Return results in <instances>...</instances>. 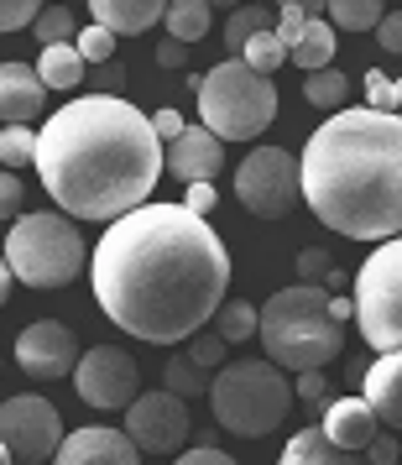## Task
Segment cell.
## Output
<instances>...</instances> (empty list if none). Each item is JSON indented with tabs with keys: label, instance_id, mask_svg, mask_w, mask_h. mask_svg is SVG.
<instances>
[{
	"label": "cell",
	"instance_id": "cell-16",
	"mask_svg": "<svg viewBox=\"0 0 402 465\" xmlns=\"http://www.w3.org/2000/svg\"><path fill=\"white\" fill-rule=\"evenodd\" d=\"M47 105V84L37 68L26 64H0V121L5 126H32Z\"/></svg>",
	"mask_w": 402,
	"mask_h": 465
},
{
	"label": "cell",
	"instance_id": "cell-22",
	"mask_svg": "<svg viewBox=\"0 0 402 465\" xmlns=\"http://www.w3.org/2000/svg\"><path fill=\"white\" fill-rule=\"evenodd\" d=\"M210 0H168L162 11V32L172 43H204L210 37Z\"/></svg>",
	"mask_w": 402,
	"mask_h": 465
},
{
	"label": "cell",
	"instance_id": "cell-36",
	"mask_svg": "<svg viewBox=\"0 0 402 465\" xmlns=\"http://www.w3.org/2000/svg\"><path fill=\"white\" fill-rule=\"evenodd\" d=\"M43 0H0V32H22V26L37 22Z\"/></svg>",
	"mask_w": 402,
	"mask_h": 465
},
{
	"label": "cell",
	"instance_id": "cell-17",
	"mask_svg": "<svg viewBox=\"0 0 402 465\" xmlns=\"http://www.w3.org/2000/svg\"><path fill=\"white\" fill-rule=\"evenodd\" d=\"M324 434H329V444H339V450H366V444L381 434L377 413H371V402L366 398H329L324 402V423H319Z\"/></svg>",
	"mask_w": 402,
	"mask_h": 465
},
{
	"label": "cell",
	"instance_id": "cell-35",
	"mask_svg": "<svg viewBox=\"0 0 402 465\" xmlns=\"http://www.w3.org/2000/svg\"><path fill=\"white\" fill-rule=\"evenodd\" d=\"M225 351H230V340L220 335V330H210V335H204V330H199V335L189 340V356L199 361V366H204V371H214V366H225Z\"/></svg>",
	"mask_w": 402,
	"mask_h": 465
},
{
	"label": "cell",
	"instance_id": "cell-24",
	"mask_svg": "<svg viewBox=\"0 0 402 465\" xmlns=\"http://www.w3.org/2000/svg\"><path fill=\"white\" fill-rule=\"evenodd\" d=\"M303 100L314 110H345L350 105V79H345L339 68H314V74L303 79Z\"/></svg>",
	"mask_w": 402,
	"mask_h": 465
},
{
	"label": "cell",
	"instance_id": "cell-29",
	"mask_svg": "<svg viewBox=\"0 0 402 465\" xmlns=\"http://www.w3.org/2000/svg\"><path fill=\"white\" fill-rule=\"evenodd\" d=\"M32 32H37L43 47H58V43H74V37H79V22H74V11H64V5H43L37 22H32Z\"/></svg>",
	"mask_w": 402,
	"mask_h": 465
},
{
	"label": "cell",
	"instance_id": "cell-20",
	"mask_svg": "<svg viewBox=\"0 0 402 465\" xmlns=\"http://www.w3.org/2000/svg\"><path fill=\"white\" fill-rule=\"evenodd\" d=\"M168 0H89V16L94 26H105L115 37H142L152 26L162 22Z\"/></svg>",
	"mask_w": 402,
	"mask_h": 465
},
{
	"label": "cell",
	"instance_id": "cell-46",
	"mask_svg": "<svg viewBox=\"0 0 402 465\" xmlns=\"http://www.w3.org/2000/svg\"><path fill=\"white\" fill-rule=\"evenodd\" d=\"M277 5H293L303 16H324V11H329V0H277Z\"/></svg>",
	"mask_w": 402,
	"mask_h": 465
},
{
	"label": "cell",
	"instance_id": "cell-3",
	"mask_svg": "<svg viewBox=\"0 0 402 465\" xmlns=\"http://www.w3.org/2000/svg\"><path fill=\"white\" fill-rule=\"evenodd\" d=\"M298 189L319 225L345 241L402 235V115L335 110L298 152Z\"/></svg>",
	"mask_w": 402,
	"mask_h": 465
},
{
	"label": "cell",
	"instance_id": "cell-7",
	"mask_svg": "<svg viewBox=\"0 0 402 465\" xmlns=\"http://www.w3.org/2000/svg\"><path fill=\"white\" fill-rule=\"evenodd\" d=\"M0 256H5V267H11L16 282L43 288V293L68 288L89 262L79 225H74L68 214H43V210L11 220V235H5V252Z\"/></svg>",
	"mask_w": 402,
	"mask_h": 465
},
{
	"label": "cell",
	"instance_id": "cell-38",
	"mask_svg": "<svg viewBox=\"0 0 402 465\" xmlns=\"http://www.w3.org/2000/svg\"><path fill=\"white\" fill-rule=\"evenodd\" d=\"M293 398L298 402H324L329 398V377H324V371H298L293 377Z\"/></svg>",
	"mask_w": 402,
	"mask_h": 465
},
{
	"label": "cell",
	"instance_id": "cell-34",
	"mask_svg": "<svg viewBox=\"0 0 402 465\" xmlns=\"http://www.w3.org/2000/svg\"><path fill=\"white\" fill-rule=\"evenodd\" d=\"M335 267H339V262L324 252V246H303V252H298V277H303V282H319V288H329Z\"/></svg>",
	"mask_w": 402,
	"mask_h": 465
},
{
	"label": "cell",
	"instance_id": "cell-30",
	"mask_svg": "<svg viewBox=\"0 0 402 465\" xmlns=\"http://www.w3.org/2000/svg\"><path fill=\"white\" fill-rule=\"evenodd\" d=\"M360 89H366V105L371 110H392V115H402V79H387L381 68H366Z\"/></svg>",
	"mask_w": 402,
	"mask_h": 465
},
{
	"label": "cell",
	"instance_id": "cell-21",
	"mask_svg": "<svg viewBox=\"0 0 402 465\" xmlns=\"http://www.w3.org/2000/svg\"><path fill=\"white\" fill-rule=\"evenodd\" d=\"M335 47H339V37H335V26H329V16H309L303 37H298V47L288 53V58H293L303 74H314V68L335 64Z\"/></svg>",
	"mask_w": 402,
	"mask_h": 465
},
{
	"label": "cell",
	"instance_id": "cell-40",
	"mask_svg": "<svg viewBox=\"0 0 402 465\" xmlns=\"http://www.w3.org/2000/svg\"><path fill=\"white\" fill-rule=\"evenodd\" d=\"M89 84H94V94H121V89H126V68L94 64V68H89Z\"/></svg>",
	"mask_w": 402,
	"mask_h": 465
},
{
	"label": "cell",
	"instance_id": "cell-15",
	"mask_svg": "<svg viewBox=\"0 0 402 465\" xmlns=\"http://www.w3.org/2000/svg\"><path fill=\"white\" fill-rule=\"evenodd\" d=\"M53 465H142V450L131 444L126 429H105V423H89L64 434Z\"/></svg>",
	"mask_w": 402,
	"mask_h": 465
},
{
	"label": "cell",
	"instance_id": "cell-11",
	"mask_svg": "<svg viewBox=\"0 0 402 465\" xmlns=\"http://www.w3.org/2000/svg\"><path fill=\"white\" fill-rule=\"evenodd\" d=\"M74 387H79V398H84L89 408H100V413L131 408L136 392H142V366H136V356L121 351V345H89L84 356H79V366H74Z\"/></svg>",
	"mask_w": 402,
	"mask_h": 465
},
{
	"label": "cell",
	"instance_id": "cell-23",
	"mask_svg": "<svg viewBox=\"0 0 402 465\" xmlns=\"http://www.w3.org/2000/svg\"><path fill=\"white\" fill-rule=\"evenodd\" d=\"M84 74H89V64L79 58V47L74 43L43 47V58H37V79H43L47 89H79Z\"/></svg>",
	"mask_w": 402,
	"mask_h": 465
},
{
	"label": "cell",
	"instance_id": "cell-8",
	"mask_svg": "<svg viewBox=\"0 0 402 465\" xmlns=\"http://www.w3.org/2000/svg\"><path fill=\"white\" fill-rule=\"evenodd\" d=\"M350 282H356L350 298H356L360 340H366L377 356L402 351V235L377 241Z\"/></svg>",
	"mask_w": 402,
	"mask_h": 465
},
{
	"label": "cell",
	"instance_id": "cell-28",
	"mask_svg": "<svg viewBox=\"0 0 402 465\" xmlns=\"http://www.w3.org/2000/svg\"><path fill=\"white\" fill-rule=\"evenodd\" d=\"M381 0H329V22L345 32H377L381 26Z\"/></svg>",
	"mask_w": 402,
	"mask_h": 465
},
{
	"label": "cell",
	"instance_id": "cell-10",
	"mask_svg": "<svg viewBox=\"0 0 402 465\" xmlns=\"http://www.w3.org/2000/svg\"><path fill=\"white\" fill-rule=\"evenodd\" d=\"M0 444L11 450L16 465H47L64 444V419L58 408L37 392H22V398L0 402Z\"/></svg>",
	"mask_w": 402,
	"mask_h": 465
},
{
	"label": "cell",
	"instance_id": "cell-43",
	"mask_svg": "<svg viewBox=\"0 0 402 465\" xmlns=\"http://www.w3.org/2000/svg\"><path fill=\"white\" fill-rule=\"evenodd\" d=\"M377 43H381V53H402V11H387V16H381Z\"/></svg>",
	"mask_w": 402,
	"mask_h": 465
},
{
	"label": "cell",
	"instance_id": "cell-9",
	"mask_svg": "<svg viewBox=\"0 0 402 465\" xmlns=\"http://www.w3.org/2000/svg\"><path fill=\"white\" fill-rule=\"evenodd\" d=\"M235 193H240L246 214H256V220L293 214V204L303 199V189H298V157L288 147L246 152V163L235 168Z\"/></svg>",
	"mask_w": 402,
	"mask_h": 465
},
{
	"label": "cell",
	"instance_id": "cell-14",
	"mask_svg": "<svg viewBox=\"0 0 402 465\" xmlns=\"http://www.w3.org/2000/svg\"><path fill=\"white\" fill-rule=\"evenodd\" d=\"M162 152H168L162 168H168L178 183H214V173L225 168V142H220L210 126H183Z\"/></svg>",
	"mask_w": 402,
	"mask_h": 465
},
{
	"label": "cell",
	"instance_id": "cell-42",
	"mask_svg": "<svg viewBox=\"0 0 402 465\" xmlns=\"http://www.w3.org/2000/svg\"><path fill=\"white\" fill-rule=\"evenodd\" d=\"M214 183H183V210H193V214H204L210 220V210H214Z\"/></svg>",
	"mask_w": 402,
	"mask_h": 465
},
{
	"label": "cell",
	"instance_id": "cell-32",
	"mask_svg": "<svg viewBox=\"0 0 402 465\" xmlns=\"http://www.w3.org/2000/svg\"><path fill=\"white\" fill-rule=\"evenodd\" d=\"M240 58H246V64H251L256 74H267V79H272V68H282V58H288V47L277 43V32L267 26V32H256L251 43H246V53H240Z\"/></svg>",
	"mask_w": 402,
	"mask_h": 465
},
{
	"label": "cell",
	"instance_id": "cell-18",
	"mask_svg": "<svg viewBox=\"0 0 402 465\" xmlns=\"http://www.w3.org/2000/svg\"><path fill=\"white\" fill-rule=\"evenodd\" d=\"M360 398L371 402L381 429H402V351L377 356L360 377Z\"/></svg>",
	"mask_w": 402,
	"mask_h": 465
},
{
	"label": "cell",
	"instance_id": "cell-41",
	"mask_svg": "<svg viewBox=\"0 0 402 465\" xmlns=\"http://www.w3.org/2000/svg\"><path fill=\"white\" fill-rule=\"evenodd\" d=\"M303 26H309V16H303V11H293V5H282V22H277L272 32H277V43H282L288 53H293L298 37H303Z\"/></svg>",
	"mask_w": 402,
	"mask_h": 465
},
{
	"label": "cell",
	"instance_id": "cell-6",
	"mask_svg": "<svg viewBox=\"0 0 402 465\" xmlns=\"http://www.w3.org/2000/svg\"><path fill=\"white\" fill-rule=\"evenodd\" d=\"M293 381L288 371H277L272 361H230L210 377V408L220 429H230L240 440H261L293 408Z\"/></svg>",
	"mask_w": 402,
	"mask_h": 465
},
{
	"label": "cell",
	"instance_id": "cell-37",
	"mask_svg": "<svg viewBox=\"0 0 402 465\" xmlns=\"http://www.w3.org/2000/svg\"><path fill=\"white\" fill-rule=\"evenodd\" d=\"M172 465H235V460L225 455V450H220V444H214V434H204V444L183 450V455H178Z\"/></svg>",
	"mask_w": 402,
	"mask_h": 465
},
{
	"label": "cell",
	"instance_id": "cell-27",
	"mask_svg": "<svg viewBox=\"0 0 402 465\" xmlns=\"http://www.w3.org/2000/svg\"><path fill=\"white\" fill-rule=\"evenodd\" d=\"M267 26H272V16H267L261 5H235L230 22H225V47H230V58H240L246 43H251L256 32H267Z\"/></svg>",
	"mask_w": 402,
	"mask_h": 465
},
{
	"label": "cell",
	"instance_id": "cell-49",
	"mask_svg": "<svg viewBox=\"0 0 402 465\" xmlns=\"http://www.w3.org/2000/svg\"><path fill=\"white\" fill-rule=\"evenodd\" d=\"M214 5H225V11H235V5H246V0H210V11Z\"/></svg>",
	"mask_w": 402,
	"mask_h": 465
},
{
	"label": "cell",
	"instance_id": "cell-5",
	"mask_svg": "<svg viewBox=\"0 0 402 465\" xmlns=\"http://www.w3.org/2000/svg\"><path fill=\"white\" fill-rule=\"evenodd\" d=\"M199 94V126H210L220 142H251L277 121V89L267 74H256L246 58L214 64L204 79H193Z\"/></svg>",
	"mask_w": 402,
	"mask_h": 465
},
{
	"label": "cell",
	"instance_id": "cell-26",
	"mask_svg": "<svg viewBox=\"0 0 402 465\" xmlns=\"http://www.w3.org/2000/svg\"><path fill=\"white\" fill-rule=\"evenodd\" d=\"M162 387L178 392V398H204V392H210V371L193 356H172L168 371H162Z\"/></svg>",
	"mask_w": 402,
	"mask_h": 465
},
{
	"label": "cell",
	"instance_id": "cell-31",
	"mask_svg": "<svg viewBox=\"0 0 402 465\" xmlns=\"http://www.w3.org/2000/svg\"><path fill=\"white\" fill-rule=\"evenodd\" d=\"M37 157V131L32 126H5L0 131V168H22Z\"/></svg>",
	"mask_w": 402,
	"mask_h": 465
},
{
	"label": "cell",
	"instance_id": "cell-1",
	"mask_svg": "<svg viewBox=\"0 0 402 465\" xmlns=\"http://www.w3.org/2000/svg\"><path fill=\"white\" fill-rule=\"evenodd\" d=\"M94 303L110 324L147 345H183L214 319L230 288V252L204 214L142 204L110 220L89 256Z\"/></svg>",
	"mask_w": 402,
	"mask_h": 465
},
{
	"label": "cell",
	"instance_id": "cell-47",
	"mask_svg": "<svg viewBox=\"0 0 402 465\" xmlns=\"http://www.w3.org/2000/svg\"><path fill=\"white\" fill-rule=\"evenodd\" d=\"M329 319H339V324L356 319V298H329Z\"/></svg>",
	"mask_w": 402,
	"mask_h": 465
},
{
	"label": "cell",
	"instance_id": "cell-2",
	"mask_svg": "<svg viewBox=\"0 0 402 465\" xmlns=\"http://www.w3.org/2000/svg\"><path fill=\"white\" fill-rule=\"evenodd\" d=\"M32 163L68 220L110 225L152 204L162 178V136L126 94H79L43 121Z\"/></svg>",
	"mask_w": 402,
	"mask_h": 465
},
{
	"label": "cell",
	"instance_id": "cell-44",
	"mask_svg": "<svg viewBox=\"0 0 402 465\" xmlns=\"http://www.w3.org/2000/svg\"><path fill=\"white\" fill-rule=\"evenodd\" d=\"M189 126V121H183V115H178V110H152V131H157V136H162V142H172V136H178V131Z\"/></svg>",
	"mask_w": 402,
	"mask_h": 465
},
{
	"label": "cell",
	"instance_id": "cell-12",
	"mask_svg": "<svg viewBox=\"0 0 402 465\" xmlns=\"http://www.w3.org/2000/svg\"><path fill=\"white\" fill-rule=\"evenodd\" d=\"M189 398H178L168 387L136 392V402L126 408V434L142 455H178L189 444Z\"/></svg>",
	"mask_w": 402,
	"mask_h": 465
},
{
	"label": "cell",
	"instance_id": "cell-48",
	"mask_svg": "<svg viewBox=\"0 0 402 465\" xmlns=\"http://www.w3.org/2000/svg\"><path fill=\"white\" fill-rule=\"evenodd\" d=\"M11 282H16V277H11V267H5V256H0V309H5V298H11Z\"/></svg>",
	"mask_w": 402,
	"mask_h": 465
},
{
	"label": "cell",
	"instance_id": "cell-45",
	"mask_svg": "<svg viewBox=\"0 0 402 465\" xmlns=\"http://www.w3.org/2000/svg\"><path fill=\"white\" fill-rule=\"evenodd\" d=\"M183 47H189V43H172V37H168V43L157 47V64H162V68H183Z\"/></svg>",
	"mask_w": 402,
	"mask_h": 465
},
{
	"label": "cell",
	"instance_id": "cell-25",
	"mask_svg": "<svg viewBox=\"0 0 402 465\" xmlns=\"http://www.w3.org/2000/svg\"><path fill=\"white\" fill-rule=\"evenodd\" d=\"M214 330L230 340V345H240V340H251L256 330H261V309L246 303V298H225V303L214 309Z\"/></svg>",
	"mask_w": 402,
	"mask_h": 465
},
{
	"label": "cell",
	"instance_id": "cell-39",
	"mask_svg": "<svg viewBox=\"0 0 402 465\" xmlns=\"http://www.w3.org/2000/svg\"><path fill=\"white\" fill-rule=\"evenodd\" d=\"M16 214H22V178L0 168V220H16Z\"/></svg>",
	"mask_w": 402,
	"mask_h": 465
},
{
	"label": "cell",
	"instance_id": "cell-50",
	"mask_svg": "<svg viewBox=\"0 0 402 465\" xmlns=\"http://www.w3.org/2000/svg\"><path fill=\"white\" fill-rule=\"evenodd\" d=\"M0 465H16V460H11V450H5V444H0Z\"/></svg>",
	"mask_w": 402,
	"mask_h": 465
},
{
	"label": "cell",
	"instance_id": "cell-13",
	"mask_svg": "<svg viewBox=\"0 0 402 465\" xmlns=\"http://www.w3.org/2000/svg\"><path fill=\"white\" fill-rule=\"evenodd\" d=\"M16 366L37 381L74 377V366H79V340H74V330L58 324V319H37V324H26L22 335H16Z\"/></svg>",
	"mask_w": 402,
	"mask_h": 465
},
{
	"label": "cell",
	"instance_id": "cell-33",
	"mask_svg": "<svg viewBox=\"0 0 402 465\" xmlns=\"http://www.w3.org/2000/svg\"><path fill=\"white\" fill-rule=\"evenodd\" d=\"M74 47H79V58H84L89 68H94V64H110V53H115V32H105V26H79Z\"/></svg>",
	"mask_w": 402,
	"mask_h": 465
},
{
	"label": "cell",
	"instance_id": "cell-19",
	"mask_svg": "<svg viewBox=\"0 0 402 465\" xmlns=\"http://www.w3.org/2000/svg\"><path fill=\"white\" fill-rule=\"evenodd\" d=\"M277 465H392V460H381L371 450H339L314 423V429H298L293 440H288V450L277 455Z\"/></svg>",
	"mask_w": 402,
	"mask_h": 465
},
{
	"label": "cell",
	"instance_id": "cell-4",
	"mask_svg": "<svg viewBox=\"0 0 402 465\" xmlns=\"http://www.w3.org/2000/svg\"><path fill=\"white\" fill-rule=\"evenodd\" d=\"M261 351L277 371H329V361L345 356V324L329 319V288L319 282H293L277 288L261 303Z\"/></svg>",
	"mask_w": 402,
	"mask_h": 465
}]
</instances>
